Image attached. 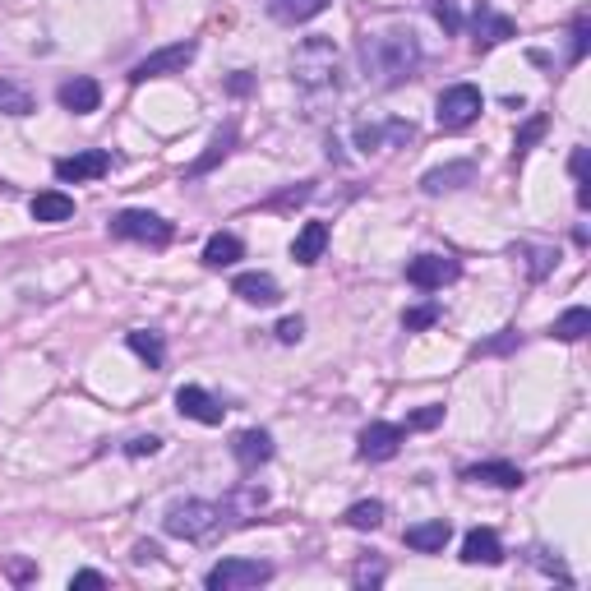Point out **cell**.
I'll list each match as a JSON object with an SVG mask.
<instances>
[{
  "label": "cell",
  "mask_w": 591,
  "mask_h": 591,
  "mask_svg": "<svg viewBox=\"0 0 591 591\" xmlns=\"http://www.w3.org/2000/svg\"><path fill=\"white\" fill-rule=\"evenodd\" d=\"M361 61L379 88H402L421 70V42L411 28H384V33L361 37Z\"/></svg>",
  "instance_id": "6da1fadb"
},
{
  "label": "cell",
  "mask_w": 591,
  "mask_h": 591,
  "mask_svg": "<svg viewBox=\"0 0 591 591\" xmlns=\"http://www.w3.org/2000/svg\"><path fill=\"white\" fill-rule=\"evenodd\" d=\"M291 79L305 93V102L338 97V47L328 37H305L291 56Z\"/></svg>",
  "instance_id": "7a4b0ae2"
},
{
  "label": "cell",
  "mask_w": 591,
  "mask_h": 591,
  "mask_svg": "<svg viewBox=\"0 0 591 591\" xmlns=\"http://www.w3.org/2000/svg\"><path fill=\"white\" fill-rule=\"evenodd\" d=\"M222 504H208V499H185V504H171L162 527L167 536H181V541H213L222 531Z\"/></svg>",
  "instance_id": "3957f363"
},
{
  "label": "cell",
  "mask_w": 591,
  "mask_h": 591,
  "mask_svg": "<svg viewBox=\"0 0 591 591\" xmlns=\"http://www.w3.org/2000/svg\"><path fill=\"white\" fill-rule=\"evenodd\" d=\"M111 236H121V241H139V245H171V222L157 218V213H144V208H125L111 218Z\"/></svg>",
  "instance_id": "277c9868"
},
{
  "label": "cell",
  "mask_w": 591,
  "mask_h": 591,
  "mask_svg": "<svg viewBox=\"0 0 591 591\" xmlns=\"http://www.w3.org/2000/svg\"><path fill=\"white\" fill-rule=\"evenodd\" d=\"M268 578H273V564H264V559H222L218 568H208L204 587L208 591H250Z\"/></svg>",
  "instance_id": "5b68a950"
},
{
  "label": "cell",
  "mask_w": 591,
  "mask_h": 591,
  "mask_svg": "<svg viewBox=\"0 0 591 591\" xmlns=\"http://www.w3.org/2000/svg\"><path fill=\"white\" fill-rule=\"evenodd\" d=\"M481 107H485L481 88H471V84H453V88H444V93H439V102H435L439 130H467V125L476 121V116H481Z\"/></svg>",
  "instance_id": "8992f818"
},
{
  "label": "cell",
  "mask_w": 591,
  "mask_h": 591,
  "mask_svg": "<svg viewBox=\"0 0 591 591\" xmlns=\"http://www.w3.org/2000/svg\"><path fill=\"white\" fill-rule=\"evenodd\" d=\"M194 56H199V47H194L190 37H185V42H171V47H157L130 70V84H148V79H162V74H181Z\"/></svg>",
  "instance_id": "52a82bcc"
},
{
  "label": "cell",
  "mask_w": 591,
  "mask_h": 591,
  "mask_svg": "<svg viewBox=\"0 0 591 591\" xmlns=\"http://www.w3.org/2000/svg\"><path fill=\"white\" fill-rule=\"evenodd\" d=\"M458 259H448V254H416L407 264V282L421 291H439L448 287V282H458Z\"/></svg>",
  "instance_id": "ba28073f"
},
{
  "label": "cell",
  "mask_w": 591,
  "mask_h": 591,
  "mask_svg": "<svg viewBox=\"0 0 591 591\" xmlns=\"http://www.w3.org/2000/svg\"><path fill=\"white\" fill-rule=\"evenodd\" d=\"M402 439H407V430L393 421H374L361 430V444H356V453H361L365 462H388V458H398V448Z\"/></svg>",
  "instance_id": "9c48e42d"
},
{
  "label": "cell",
  "mask_w": 591,
  "mask_h": 591,
  "mask_svg": "<svg viewBox=\"0 0 591 591\" xmlns=\"http://www.w3.org/2000/svg\"><path fill=\"white\" fill-rule=\"evenodd\" d=\"M111 157L102 148H88V153H74V157H61L56 162V181L65 185H79V181H97V176H107Z\"/></svg>",
  "instance_id": "30bf717a"
},
{
  "label": "cell",
  "mask_w": 591,
  "mask_h": 591,
  "mask_svg": "<svg viewBox=\"0 0 591 591\" xmlns=\"http://www.w3.org/2000/svg\"><path fill=\"white\" fill-rule=\"evenodd\" d=\"M176 407H181V416H190V421H199V425H222V416H227V407L199 384H185L181 393H176Z\"/></svg>",
  "instance_id": "8fae6325"
},
{
  "label": "cell",
  "mask_w": 591,
  "mask_h": 591,
  "mask_svg": "<svg viewBox=\"0 0 591 591\" xmlns=\"http://www.w3.org/2000/svg\"><path fill=\"white\" fill-rule=\"evenodd\" d=\"M462 564H485V568H495L504 564V545H499V536L490 527H476L462 536Z\"/></svg>",
  "instance_id": "7c38bea8"
},
{
  "label": "cell",
  "mask_w": 591,
  "mask_h": 591,
  "mask_svg": "<svg viewBox=\"0 0 591 591\" xmlns=\"http://www.w3.org/2000/svg\"><path fill=\"white\" fill-rule=\"evenodd\" d=\"M56 97H61V107L74 111V116H88V111L102 107V88H97V79H84V74H79V79H65Z\"/></svg>",
  "instance_id": "4fadbf2b"
},
{
  "label": "cell",
  "mask_w": 591,
  "mask_h": 591,
  "mask_svg": "<svg viewBox=\"0 0 591 591\" xmlns=\"http://www.w3.org/2000/svg\"><path fill=\"white\" fill-rule=\"evenodd\" d=\"M231 453H236V462H241L245 471H254L259 462L273 458V435H268V430H241V435L231 439Z\"/></svg>",
  "instance_id": "5bb4252c"
},
{
  "label": "cell",
  "mask_w": 591,
  "mask_h": 591,
  "mask_svg": "<svg viewBox=\"0 0 591 591\" xmlns=\"http://www.w3.org/2000/svg\"><path fill=\"white\" fill-rule=\"evenodd\" d=\"M231 291H236L241 301H250V305H278L282 301V287L268 278V273H236Z\"/></svg>",
  "instance_id": "9a60e30c"
},
{
  "label": "cell",
  "mask_w": 591,
  "mask_h": 591,
  "mask_svg": "<svg viewBox=\"0 0 591 591\" xmlns=\"http://www.w3.org/2000/svg\"><path fill=\"white\" fill-rule=\"evenodd\" d=\"M324 250H328V227H324V222H305V227L296 231V241H291V259L305 264V268L319 264Z\"/></svg>",
  "instance_id": "2e32d148"
},
{
  "label": "cell",
  "mask_w": 591,
  "mask_h": 591,
  "mask_svg": "<svg viewBox=\"0 0 591 591\" xmlns=\"http://www.w3.org/2000/svg\"><path fill=\"white\" fill-rule=\"evenodd\" d=\"M448 536H453V527H448L444 518H435V522H416V527H407L402 541H407L411 550H421V555H439V550L448 545Z\"/></svg>",
  "instance_id": "e0dca14e"
},
{
  "label": "cell",
  "mask_w": 591,
  "mask_h": 591,
  "mask_svg": "<svg viewBox=\"0 0 591 591\" xmlns=\"http://www.w3.org/2000/svg\"><path fill=\"white\" fill-rule=\"evenodd\" d=\"M513 33H518V28H513L508 14H495L490 5L476 10V47H499V42H508Z\"/></svg>",
  "instance_id": "ac0fdd59"
},
{
  "label": "cell",
  "mask_w": 591,
  "mask_h": 591,
  "mask_svg": "<svg viewBox=\"0 0 591 591\" xmlns=\"http://www.w3.org/2000/svg\"><path fill=\"white\" fill-rule=\"evenodd\" d=\"M471 181H476V167H471V162H453V167L425 171L421 190L425 194H444V190H462V185H471Z\"/></svg>",
  "instance_id": "d6986e66"
},
{
  "label": "cell",
  "mask_w": 591,
  "mask_h": 591,
  "mask_svg": "<svg viewBox=\"0 0 591 591\" xmlns=\"http://www.w3.org/2000/svg\"><path fill=\"white\" fill-rule=\"evenodd\" d=\"M462 481H485V485H499V490H518L522 485V471L513 462H481V467H467Z\"/></svg>",
  "instance_id": "ffe728a7"
},
{
  "label": "cell",
  "mask_w": 591,
  "mask_h": 591,
  "mask_svg": "<svg viewBox=\"0 0 591 591\" xmlns=\"http://www.w3.org/2000/svg\"><path fill=\"white\" fill-rule=\"evenodd\" d=\"M333 0H268V14L278 19V24H305L314 14H324Z\"/></svg>",
  "instance_id": "44dd1931"
},
{
  "label": "cell",
  "mask_w": 591,
  "mask_h": 591,
  "mask_svg": "<svg viewBox=\"0 0 591 591\" xmlns=\"http://www.w3.org/2000/svg\"><path fill=\"white\" fill-rule=\"evenodd\" d=\"M33 218L37 222H70L74 218V199L61 190H42L33 199Z\"/></svg>",
  "instance_id": "7402d4cb"
},
{
  "label": "cell",
  "mask_w": 591,
  "mask_h": 591,
  "mask_svg": "<svg viewBox=\"0 0 591 591\" xmlns=\"http://www.w3.org/2000/svg\"><path fill=\"white\" fill-rule=\"evenodd\" d=\"M591 333V310L587 305H573V310H564L555 319V328H550V338H559V342H582Z\"/></svg>",
  "instance_id": "603a6c76"
},
{
  "label": "cell",
  "mask_w": 591,
  "mask_h": 591,
  "mask_svg": "<svg viewBox=\"0 0 591 591\" xmlns=\"http://www.w3.org/2000/svg\"><path fill=\"white\" fill-rule=\"evenodd\" d=\"M241 254H245V245L236 241V236H227V231H218V236L204 245V264L208 268H231Z\"/></svg>",
  "instance_id": "cb8c5ba5"
},
{
  "label": "cell",
  "mask_w": 591,
  "mask_h": 591,
  "mask_svg": "<svg viewBox=\"0 0 591 591\" xmlns=\"http://www.w3.org/2000/svg\"><path fill=\"white\" fill-rule=\"evenodd\" d=\"M33 111V93L14 79H0V116H28Z\"/></svg>",
  "instance_id": "d4e9b609"
},
{
  "label": "cell",
  "mask_w": 591,
  "mask_h": 591,
  "mask_svg": "<svg viewBox=\"0 0 591 591\" xmlns=\"http://www.w3.org/2000/svg\"><path fill=\"white\" fill-rule=\"evenodd\" d=\"M125 342H130V351H134V356H144L148 365H162V356H167L162 338H157V333H148V328H134Z\"/></svg>",
  "instance_id": "484cf974"
},
{
  "label": "cell",
  "mask_w": 591,
  "mask_h": 591,
  "mask_svg": "<svg viewBox=\"0 0 591 591\" xmlns=\"http://www.w3.org/2000/svg\"><path fill=\"white\" fill-rule=\"evenodd\" d=\"M379 522H384V504L379 499H361V504L347 508V527H356V531H374Z\"/></svg>",
  "instance_id": "4316f807"
},
{
  "label": "cell",
  "mask_w": 591,
  "mask_h": 591,
  "mask_svg": "<svg viewBox=\"0 0 591 591\" xmlns=\"http://www.w3.org/2000/svg\"><path fill=\"white\" fill-rule=\"evenodd\" d=\"M231 139H236V130H222L218 139H213V144H208V153L199 157V162H194V167L185 171V176H208V171H213V167H218V162H222V157H227Z\"/></svg>",
  "instance_id": "83f0119b"
},
{
  "label": "cell",
  "mask_w": 591,
  "mask_h": 591,
  "mask_svg": "<svg viewBox=\"0 0 591 591\" xmlns=\"http://www.w3.org/2000/svg\"><path fill=\"white\" fill-rule=\"evenodd\" d=\"M430 324H439V305H416V310L402 314V328H407V333H421V328H430Z\"/></svg>",
  "instance_id": "f1b7e54d"
},
{
  "label": "cell",
  "mask_w": 591,
  "mask_h": 591,
  "mask_svg": "<svg viewBox=\"0 0 591 591\" xmlns=\"http://www.w3.org/2000/svg\"><path fill=\"white\" fill-rule=\"evenodd\" d=\"M587 47H591V19L578 14V19H573V65L587 61Z\"/></svg>",
  "instance_id": "f546056e"
},
{
  "label": "cell",
  "mask_w": 591,
  "mask_h": 591,
  "mask_svg": "<svg viewBox=\"0 0 591 591\" xmlns=\"http://www.w3.org/2000/svg\"><path fill=\"white\" fill-rule=\"evenodd\" d=\"M430 10H435V19L444 24V33H458V28H462V14H458L453 0H430Z\"/></svg>",
  "instance_id": "4dcf8cb0"
},
{
  "label": "cell",
  "mask_w": 591,
  "mask_h": 591,
  "mask_svg": "<svg viewBox=\"0 0 591 591\" xmlns=\"http://www.w3.org/2000/svg\"><path fill=\"white\" fill-rule=\"evenodd\" d=\"M439 421H444V407H421L407 416V430H435Z\"/></svg>",
  "instance_id": "1f68e13d"
},
{
  "label": "cell",
  "mask_w": 591,
  "mask_h": 591,
  "mask_svg": "<svg viewBox=\"0 0 591 591\" xmlns=\"http://www.w3.org/2000/svg\"><path fill=\"white\" fill-rule=\"evenodd\" d=\"M351 578H356V587H379V582H384V564H370V559H361Z\"/></svg>",
  "instance_id": "d6a6232c"
},
{
  "label": "cell",
  "mask_w": 591,
  "mask_h": 591,
  "mask_svg": "<svg viewBox=\"0 0 591 591\" xmlns=\"http://www.w3.org/2000/svg\"><path fill=\"white\" fill-rule=\"evenodd\" d=\"M541 134H545V116H531V121H527V130H518V144H513V148H518V157L527 153V148L536 144Z\"/></svg>",
  "instance_id": "836d02e7"
},
{
  "label": "cell",
  "mask_w": 591,
  "mask_h": 591,
  "mask_svg": "<svg viewBox=\"0 0 591 591\" xmlns=\"http://www.w3.org/2000/svg\"><path fill=\"white\" fill-rule=\"evenodd\" d=\"M305 338V319H301V314H291V319H282V324H278V342H287V347H291V342H301Z\"/></svg>",
  "instance_id": "e575fe53"
},
{
  "label": "cell",
  "mask_w": 591,
  "mask_h": 591,
  "mask_svg": "<svg viewBox=\"0 0 591 591\" xmlns=\"http://www.w3.org/2000/svg\"><path fill=\"white\" fill-rule=\"evenodd\" d=\"M157 448H162V439H157V435H139V439L125 444V453H130V458H153Z\"/></svg>",
  "instance_id": "d590c367"
},
{
  "label": "cell",
  "mask_w": 591,
  "mask_h": 591,
  "mask_svg": "<svg viewBox=\"0 0 591 591\" xmlns=\"http://www.w3.org/2000/svg\"><path fill=\"white\" fill-rule=\"evenodd\" d=\"M97 587H107V578H102L97 568H84V573H74L70 578V591H97Z\"/></svg>",
  "instance_id": "8d00e7d4"
},
{
  "label": "cell",
  "mask_w": 591,
  "mask_h": 591,
  "mask_svg": "<svg viewBox=\"0 0 591 591\" xmlns=\"http://www.w3.org/2000/svg\"><path fill=\"white\" fill-rule=\"evenodd\" d=\"M568 167H573L578 185H587V148H573V157H568Z\"/></svg>",
  "instance_id": "74e56055"
},
{
  "label": "cell",
  "mask_w": 591,
  "mask_h": 591,
  "mask_svg": "<svg viewBox=\"0 0 591 591\" xmlns=\"http://www.w3.org/2000/svg\"><path fill=\"white\" fill-rule=\"evenodd\" d=\"M153 559H157V545H153V541H139V545H134V564H153Z\"/></svg>",
  "instance_id": "f35d334b"
},
{
  "label": "cell",
  "mask_w": 591,
  "mask_h": 591,
  "mask_svg": "<svg viewBox=\"0 0 591 591\" xmlns=\"http://www.w3.org/2000/svg\"><path fill=\"white\" fill-rule=\"evenodd\" d=\"M250 84H254L250 74H236V79H231V93H250Z\"/></svg>",
  "instance_id": "ab89813d"
},
{
  "label": "cell",
  "mask_w": 591,
  "mask_h": 591,
  "mask_svg": "<svg viewBox=\"0 0 591 591\" xmlns=\"http://www.w3.org/2000/svg\"><path fill=\"white\" fill-rule=\"evenodd\" d=\"M10 578L24 582V578H33V568H28V564H10Z\"/></svg>",
  "instance_id": "60d3db41"
}]
</instances>
